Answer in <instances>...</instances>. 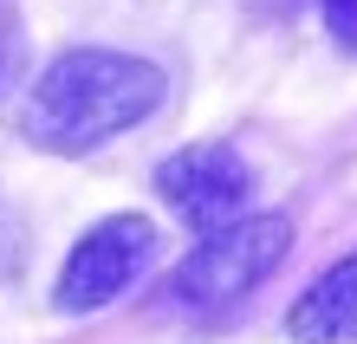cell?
Here are the masks:
<instances>
[{
  "label": "cell",
  "instance_id": "obj_1",
  "mask_svg": "<svg viewBox=\"0 0 357 344\" xmlns=\"http://www.w3.org/2000/svg\"><path fill=\"white\" fill-rule=\"evenodd\" d=\"M162 91H169V78L156 59L117 46H72L33 78L20 130L52 156H85L104 137H123L143 117H156Z\"/></svg>",
  "mask_w": 357,
  "mask_h": 344
},
{
  "label": "cell",
  "instance_id": "obj_3",
  "mask_svg": "<svg viewBox=\"0 0 357 344\" xmlns=\"http://www.w3.org/2000/svg\"><path fill=\"white\" fill-rule=\"evenodd\" d=\"M156 195L169 202L195 234H221V227L247 221L254 163H247L234 143H188V149L156 163Z\"/></svg>",
  "mask_w": 357,
  "mask_h": 344
},
{
  "label": "cell",
  "instance_id": "obj_7",
  "mask_svg": "<svg viewBox=\"0 0 357 344\" xmlns=\"http://www.w3.org/2000/svg\"><path fill=\"white\" fill-rule=\"evenodd\" d=\"M7 39H13V27L0 20V78H7Z\"/></svg>",
  "mask_w": 357,
  "mask_h": 344
},
{
  "label": "cell",
  "instance_id": "obj_4",
  "mask_svg": "<svg viewBox=\"0 0 357 344\" xmlns=\"http://www.w3.org/2000/svg\"><path fill=\"white\" fill-rule=\"evenodd\" d=\"M150 253H156V221L150 214H104L91 234H78V247L66 253V267H59V286H52L59 312L111 306V299L150 267Z\"/></svg>",
  "mask_w": 357,
  "mask_h": 344
},
{
  "label": "cell",
  "instance_id": "obj_6",
  "mask_svg": "<svg viewBox=\"0 0 357 344\" xmlns=\"http://www.w3.org/2000/svg\"><path fill=\"white\" fill-rule=\"evenodd\" d=\"M319 13H325L331 39H338L344 52H357V0H319Z\"/></svg>",
  "mask_w": 357,
  "mask_h": 344
},
{
  "label": "cell",
  "instance_id": "obj_2",
  "mask_svg": "<svg viewBox=\"0 0 357 344\" xmlns=\"http://www.w3.org/2000/svg\"><path fill=\"white\" fill-rule=\"evenodd\" d=\"M286 253H292L286 214H247V221L221 227V234H202V247H188L182 267L162 279V299L188 306V312L234 306V299H247L254 286H266L286 267Z\"/></svg>",
  "mask_w": 357,
  "mask_h": 344
},
{
  "label": "cell",
  "instance_id": "obj_5",
  "mask_svg": "<svg viewBox=\"0 0 357 344\" xmlns=\"http://www.w3.org/2000/svg\"><path fill=\"white\" fill-rule=\"evenodd\" d=\"M292 344H357V247L331 260L286 312Z\"/></svg>",
  "mask_w": 357,
  "mask_h": 344
}]
</instances>
